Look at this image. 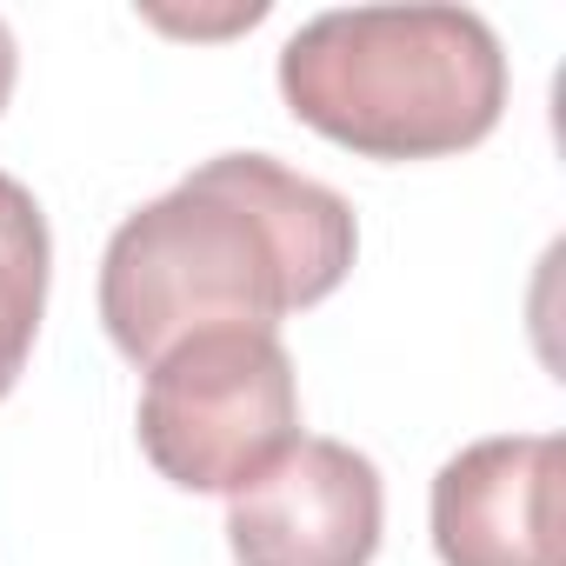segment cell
Wrapping results in <instances>:
<instances>
[{"label":"cell","mask_w":566,"mask_h":566,"mask_svg":"<svg viewBox=\"0 0 566 566\" xmlns=\"http://www.w3.org/2000/svg\"><path fill=\"white\" fill-rule=\"evenodd\" d=\"M354 253L360 227L334 187L273 154H220L114 227L101 321L134 367H154L193 334H273L287 314L321 307L354 273Z\"/></svg>","instance_id":"1"},{"label":"cell","mask_w":566,"mask_h":566,"mask_svg":"<svg viewBox=\"0 0 566 566\" xmlns=\"http://www.w3.org/2000/svg\"><path fill=\"white\" fill-rule=\"evenodd\" d=\"M280 101L360 160H447L506 114V54L473 8H334L280 48Z\"/></svg>","instance_id":"2"},{"label":"cell","mask_w":566,"mask_h":566,"mask_svg":"<svg viewBox=\"0 0 566 566\" xmlns=\"http://www.w3.org/2000/svg\"><path fill=\"white\" fill-rule=\"evenodd\" d=\"M301 440V380L280 334L220 327L167 347L140 394V453L187 493H240Z\"/></svg>","instance_id":"3"},{"label":"cell","mask_w":566,"mask_h":566,"mask_svg":"<svg viewBox=\"0 0 566 566\" xmlns=\"http://www.w3.org/2000/svg\"><path fill=\"white\" fill-rule=\"evenodd\" d=\"M387 526L380 467L347 440H294L266 473L227 493L240 566H374Z\"/></svg>","instance_id":"4"},{"label":"cell","mask_w":566,"mask_h":566,"mask_svg":"<svg viewBox=\"0 0 566 566\" xmlns=\"http://www.w3.org/2000/svg\"><path fill=\"white\" fill-rule=\"evenodd\" d=\"M440 566H566L559 539V440L500 433L460 447L433 473Z\"/></svg>","instance_id":"5"},{"label":"cell","mask_w":566,"mask_h":566,"mask_svg":"<svg viewBox=\"0 0 566 566\" xmlns=\"http://www.w3.org/2000/svg\"><path fill=\"white\" fill-rule=\"evenodd\" d=\"M48 273H54L48 213L14 174H0V400L14 394L34 354V334L48 314Z\"/></svg>","instance_id":"6"},{"label":"cell","mask_w":566,"mask_h":566,"mask_svg":"<svg viewBox=\"0 0 566 566\" xmlns=\"http://www.w3.org/2000/svg\"><path fill=\"white\" fill-rule=\"evenodd\" d=\"M14 74H21V54H14L8 21H0V107H8V94H14Z\"/></svg>","instance_id":"7"}]
</instances>
